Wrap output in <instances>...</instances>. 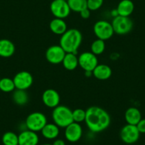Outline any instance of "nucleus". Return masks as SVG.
Instances as JSON below:
<instances>
[{"mask_svg": "<svg viewBox=\"0 0 145 145\" xmlns=\"http://www.w3.org/2000/svg\"><path fill=\"white\" fill-rule=\"evenodd\" d=\"M111 118L108 112L98 106H91L86 110L85 122L88 128L94 133L105 130L110 125Z\"/></svg>", "mask_w": 145, "mask_h": 145, "instance_id": "nucleus-1", "label": "nucleus"}, {"mask_svg": "<svg viewBox=\"0 0 145 145\" xmlns=\"http://www.w3.org/2000/svg\"><path fill=\"white\" fill-rule=\"evenodd\" d=\"M83 41L81 32L76 29H68L60 39L59 45L65 53H72L77 54L78 50Z\"/></svg>", "mask_w": 145, "mask_h": 145, "instance_id": "nucleus-2", "label": "nucleus"}, {"mask_svg": "<svg viewBox=\"0 0 145 145\" xmlns=\"http://www.w3.org/2000/svg\"><path fill=\"white\" fill-rule=\"evenodd\" d=\"M52 119L54 123L61 128H65L73 122L72 111L69 107L65 105L58 106L54 108L52 112Z\"/></svg>", "mask_w": 145, "mask_h": 145, "instance_id": "nucleus-3", "label": "nucleus"}, {"mask_svg": "<svg viewBox=\"0 0 145 145\" xmlns=\"http://www.w3.org/2000/svg\"><path fill=\"white\" fill-rule=\"evenodd\" d=\"M48 123L46 116L41 112H34L29 114L25 121L26 128L33 132H41Z\"/></svg>", "mask_w": 145, "mask_h": 145, "instance_id": "nucleus-4", "label": "nucleus"}, {"mask_svg": "<svg viewBox=\"0 0 145 145\" xmlns=\"http://www.w3.org/2000/svg\"><path fill=\"white\" fill-rule=\"evenodd\" d=\"M93 32L98 39L106 41L112 37L115 32L112 24L106 20H100L93 26Z\"/></svg>", "mask_w": 145, "mask_h": 145, "instance_id": "nucleus-5", "label": "nucleus"}, {"mask_svg": "<svg viewBox=\"0 0 145 145\" xmlns=\"http://www.w3.org/2000/svg\"><path fill=\"white\" fill-rule=\"evenodd\" d=\"M111 24L115 33L118 35L127 34L133 28V22L130 18L119 15L113 18Z\"/></svg>", "mask_w": 145, "mask_h": 145, "instance_id": "nucleus-6", "label": "nucleus"}, {"mask_svg": "<svg viewBox=\"0 0 145 145\" xmlns=\"http://www.w3.org/2000/svg\"><path fill=\"white\" fill-rule=\"evenodd\" d=\"M50 10L55 18L64 19L69 16L71 10L68 2L64 0H54L50 5Z\"/></svg>", "mask_w": 145, "mask_h": 145, "instance_id": "nucleus-7", "label": "nucleus"}, {"mask_svg": "<svg viewBox=\"0 0 145 145\" xmlns=\"http://www.w3.org/2000/svg\"><path fill=\"white\" fill-rule=\"evenodd\" d=\"M140 132L136 125L127 124L120 130V138L123 142L127 144H132L138 141Z\"/></svg>", "mask_w": 145, "mask_h": 145, "instance_id": "nucleus-8", "label": "nucleus"}, {"mask_svg": "<svg viewBox=\"0 0 145 145\" xmlns=\"http://www.w3.org/2000/svg\"><path fill=\"white\" fill-rule=\"evenodd\" d=\"M78 65L84 71L93 72V70L98 65L97 56L89 51L82 53L78 56Z\"/></svg>", "mask_w": 145, "mask_h": 145, "instance_id": "nucleus-9", "label": "nucleus"}, {"mask_svg": "<svg viewBox=\"0 0 145 145\" xmlns=\"http://www.w3.org/2000/svg\"><path fill=\"white\" fill-rule=\"evenodd\" d=\"M15 88L18 90H26L32 86L33 78L32 75L28 71H20L17 72L13 78Z\"/></svg>", "mask_w": 145, "mask_h": 145, "instance_id": "nucleus-10", "label": "nucleus"}, {"mask_svg": "<svg viewBox=\"0 0 145 145\" xmlns=\"http://www.w3.org/2000/svg\"><path fill=\"white\" fill-rule=\"evenodd\" d=\"M65 51L60 45H54L50 46L46 52V58L51 64L57 65L62 63L65 56Z\"/></svg>", "mask_w": 145, "mask_h": 145, "instance_id": "nucleus-11", "label": "nucleus"}, {"mask_svg": "<svg viewBox=\"0 0 145 145\" xmlns=\"http://www.w3.org/2000/svg\"><path fill=\"white\" fill-rule=\"evenodd\" d=\"M64 135L69 142H76L82 137L83 128L80 123L73 122L65 128Z\"/></svg>", "mask_w": 145, "mask_h": 145, "instance_id": "nucleus-12", "label": "nucleus"}, {"mask_svg": "<svg viewBox=\"0 0 145 145\" xmlns=\"http://www.w3.org/2000/svg\"><path fill=\"white\" fill-rule=\"evenodd\" d=\"M60 95L54 89H47L42 94V101L46 107L49 108H55L59 105Z\"/></svg>", "mask_w": 145, "mask_h": 145, "instance_id": "nucleus-13", "label": "nucleus"}, {"mask_svg": "<svg viewBox=\"0 0 145 145\" xmlns=\"http://www.w3.org/2000/svg\"><path fill=\"white\" fill-rule=\"evenodd\" d=\"M18 136L19 145H38L39 142L37 133L28 129L22 131Z\"/></svg>", "mask_w": 145, "mask_h": 145, "instance_id": "nucleus-14", "label": "nucleus"}, {"mask_svg": "<svg viewBox=\"0 0 145 145\" xmlns=\"http://www.w3.org/2000/svg\"><path fill=\"white\" fill-rule=\"evenodd\" d=\"M112 71L111 68L106 64H98L93 71V76L100 80H105L111 77Z\"/></svg>", "mask_w": 145, "mask_h": 145, "instance_id": "nucleus-15", "label": "nucleus"}, {"mask_svg": "<svg viewBox=\"0 0 145 145\" xmlns=\"http://www.w3.org/2000/svg\"><path fill=\"white\" fill-rule=\"evenodd\" d=\"M14 44L10 40L7 39H0V57L2 58H9L14 54Z\"/></svg>", "mask_w": 145, "mask_h": 145, "instance_id": "nucleus-16", "label": "nucleus"}, {"mask_svg": "<svg viewBox=\"0 0 145 145\" xmlns=\"http://www.w3.org/2000/svg\"><path fill=\"white\" fill-rule=\"evenodd\" d=\"M116 9L119 16L129 17V16L133 13L135 5L132 0H121Z\"/></svg>", "mask_w": 145, "mask_h": 145, "instance_id": "nucleus-17", "label": "nucleus"}, {"mask_svg": "<svg viewBox=\"0 0 145 145\" xmlns=\"http://www.w3.org/2000/svg\"><path fill=\"white\" fill-rule=\"evenodd\" d=\"M125 118L127 124L137 125L142 119V114L137 108L131 107H129L125 112Z\"/></svg>", "mask_w": 145, "mask_h": 145, "instance_id": "nucleus-18", "label": "nucleus"}, {"mask_svg": "<svg viewBox=\"0 0 145 145\" xmlns=\"http://www.w3.org/2000/svg\"><path fill=\"white\" fill-rule=\"evenodd\" d=\"M59 128L55 123H47L41 131V135L47 139H55L59 135Z\"/></svg>", "mask_w": 145, "mask_h": 145, "instance_id": "nucleus-19", "label": "nucleus"}, {"mask_svg": "<svg viewBox=\"0 0 145 145\" xmlns=\"http://www.w3.org/2000/svg\"><path fill=\"white\" fill-rule=\"evenodd\" d=\"M64 68L68 71H74L78 67V57L77 54L66 53L62 62Z\"/></svg>", "mask_w": 145, "mask_h": 145, "instance_id": "nucleus-20", "label": "nucleus"}, {"mask_svg": "<svg viewBox=\"0 0 145 145\" xmlns=\"http://www.w3.org/2000/svg\"><path fill=\"white\" fill-rule=\"evenodd\" d=\"M50 29L51 31L56 35H63L67 30V24L64 21V19L55 18L49 24Z\"/></svg>", "mask_w": 145, "mask_h": 145, "instance_id": "nucleus-21", "label": "nucleus"}, {"mask_svg": "<svg viewBox=\"0 0 145 145\" xmlns=\"http://www.w3.org/2000/svg\"><path fill=\"white\" fill-rule=\"evenodd\" d=\"M12 99L14 103H16L18 105H24L29 101V96L26 90H18L16 89L13 92L12 95Z\"/></svg>", "mask_w": 145, "mask_h": 145, "instance_id": "nucleus-22", "label": "nucleus"}, {"mask_svg": "<svg viewBox=\"0 0 145 145\" xmlns=\"http://www.w3.org/2000/svg\"><path fill=\"white\" fill-rule=\"evenodd\" d=\"M16 90L13 79L3 78L0 79V90L4 93H12Z\"/></svg>", "mask_w": 145, "mask_h": 145, "instance_id": "nucleus-23", "label": "nucleus"}, {"mask_svg": "<svg viewBox=\"0 0 145 145\" xmlns=\"http://www.w3.org/2000/svg\"><path fill=\"white\" fill-rule=\"evenodd\" d=\"M68 4L71 11L80 13L87 7V0H68Z\"/></svg>", "mask_w": 145, "mask_h": 145, "instance_id": "nucleus-24", "label": "nucleus"}, {"mask_svg": "<svg viewBox=\"0 0 145 145\" xmlns=\"http://www.w3.org/2000/svg\"><path fill=\"white\" fill-rule=\"evenodd\" d=\"M2 141L4 145H18L19 136L13 132H7L2 136Z\"/></svg>", "mask_w": 145, "mask_h": 145, "instance_id": "nucleus-25", "label": "nucleus"}, {"mask_svg": "<svg viewBox=\"0 0 145 145\" xmlns=\"http://www.w3.org/2000/svg\"><path fill=\"white\" fill-rule=\"evenodd\" d=\"M91 52L95 56L101 55L105 50V43L101 39H96L92 43L90 46Z\"/></svg>", "mask_w": 145, "mask_h": 145, "instance_id": "nucleus-26", "label": "nucleus"}, {"mask_svg": "<svg viewBox=\"0 0 145 145\" xmlns=\"http://www.w3.org/2000/svg\"><path fill=\"white\" fill-rule=\"evenodd\" d=\"M86 116V110L82 108H77L72 111V119L73 122L81 123L85 122Z\"/></svg>", "mask_w": 145, "mask_h": 145, "instance_id": "nucleus-27", "label": "nucleus"}, {"mask_svg": "<svg viewBox=\"0 0 145 145\" xmlns=\"http://www.w3.org/2000/svg\"><path fill=\"white\" fill-rule=\"evenodd\" d=\"M104 0H87V7L90 11H96L103 5Z\"/></svg>", "mask_w": 145, "mask_h": 145, "instance_id": "nucleus-28", "label": "nucleus"}, {"mask_svg": "<svg viewBox=\"0 0 145 145\" xmlns=\"http://www.w3.org/2000/svg\"><path fill=\"white\" fill-rule=\"evenodd\" d=\"M136 126L140 134H145V118H142Z\"/></svg>", "mask_w": 145, "mask_h": 145, "instance_id": "nucleus-29", "label": "nucleus"}, {"mask_svg": "<svg viewBox=\"0 0 145 145\" xmlns=\"http://www.w3.org/2000/svg\"><path fill=\"white\" fill-rule=\"evenodd\" d=\"M90 12H91V11H90V9H88V8H86V9H84L83 10H82L81 12H80V16L84 19H88L90 16Z\"/></svg>", "mask_w": 145, "mask_h": 145, "instance_id": "nucleus-30", "label": "nucleus"}, {"mask_svg": "<svg viewBox=\"0 0 145 145\" xmlns=\"http://www.w3.org/2000/svg\"><path fill=\"white\" fill-rule=\"evenodd\" d=\"M52 145H65V142L63 139H57L54 141Z\"/></svg>", "mask_w": 145, "mask_h": 145, "instance_id": "nucleus-31", "label": "nucleus"}, {"mask_svg": "<svg viewBox=\"0 0 145 145\" xmlns=\"http://www.w3.org/2000/svg\"><path fill=\"white\" fill-rule=\"evenodd\" d=\"M111 15H112L113 17H115V16H118V11H117V9H113V10L111 12Z\"/></svg>", "mask_w": 145, "mask_h": 145, "instance_id": "nucleus-32", "label": "nucleus"}, {"mask_svg": "<svg viewBox=\"0 0 145 145\" xmlns=\"http://www.w3.org/2000/svg\"><path fill=\"white\" fill-rule=\"evenodd\" d=\"M42 145H52V144H42Z\"/></svg>", "mask_w": 145, "mask_h": 145, "instance_id": "nucleus-33", "label": "nucleus"}, {"mask_svg": "<svg viewBox=\"0 0 145 145\" xmlns=\"http://www.w3.org/2000/svg\"><path fill=\"white\" fill-rule=\"evenodd\" d=\"M64 1H65V2H68V0H64Z\"/></svg>", "mask_w": 145, "mask_h": 145, "instance_id": "nucleus-34", "label": "nucleus"}, {"mask_svg": "<svg viewBox=\"0 0 145 145\" xmlns=\"http://www.w3.org/2000/svg\"><path fill=\"white\" fill-rule=\"evenodd\" d=\"M52 1H54V0H52Z\"/></svg>", "mask_w": 145, "mask_h": 145, "instance_id": "nucleus-35", "label": "nucleus"}, {"mask_svg": "<svg viewBox=\"0 0 145 145\" xmlns=\"http://www.w3.org/2000/svg\"><path fill=\"white\" fill-rule=\"evenodd\" d=\"M18 145H19V144H18Z\"/></svg>", "mask_w": 145, "mask_h": 145, "instance_id": "nucleus-36", "label": "nucleus"}]
</instances>
